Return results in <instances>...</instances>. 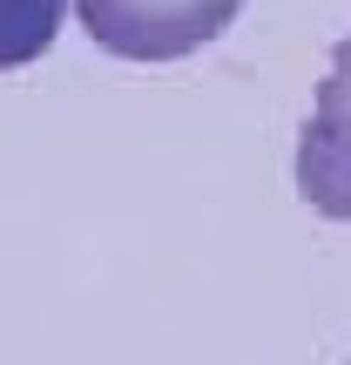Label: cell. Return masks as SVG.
Here are the masks:
<instances>
[{
	"label": "cell",
	"mask_w": 351,
	"mask_h": 365,
	"mask_svg": "<svg viewBox=\"0 0 351 365\" xmlns=\"http://www.w3.org/2000/svg\"><path fill=\"white\" fill-rule=\"evenodd\" d=\"M61 21H68V0H0V75L34 68L61 41Z\"/></svg>",
	"instance_id": "3"
},
{
	"label": "cell",
	"mask_w": 351,
	"mask_h": 365,
	"mask_svg": "<svg viewBox=\"0 0 351 365\" xmlns=\"http://www.w3.org/2000/svg\"><path fill=\"white\" fill-rule=\"evenodd\" d=\"M81 34L115 61H189L243 14V0H75Z\"/></svg>",
	"instance_id": "1"
},
{
	"label": "cell",
	"mask_w": 351,
	"mask_h": 365,
	"mask_svg": "<svg viewBox=\"0 0 351 365\" xmlns=\"http://www.w3.org/2000/svg\"><path fill=\"white\" fill-rule=\"evenodd\" d=\"M298 196L325 223H351V27L331 48V68L311 95V115L298 129Z\"/></svg>",
	"instance_id": "2"
},
{
	"label": "cell",
	"mask_w": 351,
	"mask_h": 365,
	"mask_svg": "<svg viewBox=\"0 0 351 365\" xmlns=\"http://www.w3.org/2000/svg\"><path fill=\"white\" fill-rule=\"evenodd\" d=\"M345 365H351V359H345Z\"/></svg>",
	"instance_id": "4"
}]
</instances>
